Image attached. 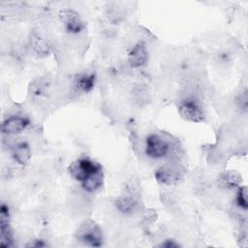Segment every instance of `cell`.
Here are the masks:
<instances>
[{
    "label": "cell",
    "instance_id": "6da1fadb",
    "mask_svg": "<svg viewBox=\"0 0 248 248\" xmlns=\"http://www.w3.org/2000/svg\"><path fill=\"white\" fill-rule=\"evenodd\" d=\"M78 237L80 241L90 246L98 247L102 244V232L93 221H87L80 226Z\"/></svg>",
    "mask_w": 248,
    "mask_h": 248
},
{
    "label": "cell",
    "instance_id": "7a4b0ae2",
    "mask_svg": "<svg viewBox=\"0 0 248 248\" xmlns=\"http://www.w3.org/2000/svg\"><path fill=\"white\" fill-rule=\"evenodd\" d=\"M100 168H101V166L99 164L91 161L90 159L82 158V159H78V160L73 162L71 164V166L69 167V171L75 179L82 182L92 172H94L95 170H97Z\"/></svg>",
    "mask_w": 248,
    "mask_h": 248
},
{
    "label": "cell",
    "instance_id": "3957f363",
    "mask_svg": "<svg viewBox=\"0 0 248 248\" xmlns=\"http://www.w3.org/2000/svg\"><path fill=\"white\" fill-rule=\"evenodd\" d=\"M169 152V144L157 135H150L146 139L145 153L148 157L159 159Z\"/></svg>",
    "mask_w": 248,
    "mask_h": 248
},
{
    "label": "cell",
    "instance_id": "277c9868",
    "mask_svg": "<svg viewBox=\"0 0 248 248\" xmlns=\"http://www.w3.org/2000/svg\"><path fill=\"white\" fill-rule=\"evenodd\" d=\"M179 114L182 118L192 122H202L204 118L202 108L194 101L187 100L180 104L178 108Z\"/></svg>",
    "mask_w": 248,
    "mask_h": 248
},
{
    "label": "cell",
    "instance_id": "5b68a950",
    "mask_svg": "<svg viewBox=\"0 0 248 248\" xmlns=\"http://www.w3.org/2000/svg\"><path fill=\"white\" fill-rule=\"evenodd\" d=\"M59 17L64 23L65 28L70 33H79L83 28V23L78 15L73 10H63L59 13Z\"/></svg>",
    "mask_w": 248,
    "mask_h": 248
},
{
    "label": "cell",
    "instance_id": "8992f818",
    "mask_svg": "<svg viewBox=\"0 0 248 248\" xmlns=\"http://www.w3.org/2000/svg\"><path fill=\"white\" fill-rule=\"evenodd\" d=\"M29 125V120L22 116H11L2 124V132L7 135H15L23 131Z\"/></svg>",
    "mask_w": 248,
    "mask_h": 248
},
{
    "label": "cell",
    "instance_id": "52a82bcc",
    "mask_svg": "<svg viewBox=\"0 0 248 248\" xmlns=\"http://www.w3.org/2000/svg\"><path fill=\"white\" fill-rule=\"evenodd\" d=\"M147 50L143 43L137 44L129 52L128 61L131 67L140 68L146 63Z\"/></svg>",
    "mask_w": 248,
    "mask_h": 248
},
{
    "label": "cell",
    "instance_id": "ba28073f",
    "mask_svg": "<svg viewBox=\"0 0 248 248\" xmlns=\"http://www.w3.org/2000/svg\"><path fill=\"white\" fill-rule=\"evenodd\" d=\"M104 181V174L102 169H98L94 172H92L85 180L81 182L82 188L87 192H95L98 190Z\"/></svg>",
    "mask_w": 248,
    "mask_h": 248
},
{
    "label": "cell",
    "instance_id": "9c48e42d",
    "mask_svg": "<svg viewBox=\"0 0 248 248\" xmlns=\"http://www.w3.org/2000/svg\"><path fill=\"white\" fill-rule=\"evenodd\" d=\"M95 83V76L93 74H81L75 79V86L80 92H89Z\"/></svg>",
    "mask_w": 248,
    "mask_h": 248
},
{
    "label": "cell",
    "instance_id": "30bf717a",
    "mask_svg": "<svg viewBox=\"0 0 248 248\" xmlns=\"http://www.w3.org/2000/svg\"><path fill=\"white\" fill-rule=\"evenodd\" d=\"M13 157L16 163L20 165L26 164L31 157V151H30L29 145L25 142L18 143L14 149Z\"/></svg>",
    "mask_w": 248,
    "mask_h": 248
},
{
    "label": "cell",
    "instance_id": "8fae6325",
    "mask_svg": "<svg viewBox=\"0 0 248 248\" xmlns=\"http://www.w3.org/2000/svg\"><path fill=\"white\" fill-rule=\"evenodd\" d=\"M30 44H31V47L32 49L38 54V55H47L49 53V50H50V47L47 44V42L40 37V36H37V35H34L32 36L31 38V41H30Z\"/></svg>",
    "mask_w": 248,
    "mask_h": 248
},
{
    "label": "cell",
    "instance_id": "7c38bea8",
    "mask_svg": "<svg viewBox=\"0 0 248 248\" xmlns=\"http://www.w3.org/2000/svg\"><path fill=\"white\" fill-rule=\"evenodd\" d=\"M115 206L120 212L124 214H130L136 209L137 202L132 197H121L116 200Z\"/></svg>",
    "mask_w": 248,
    "mask_h": 248
},
{
    "label": "cell",
    "instance_id": "4fadbf2b",
    "mask_svg": "<svg viewBox=\"0 0 248 248\" xmlns=\"http://www.w3.org/2000/svg\"><path fill=\"white\" fill-rule=\"evenodd\" d=\"M155 176L156 179L163 184H173L177 180L175 173L170 169L167 168H162L158 170L155 173Z\"/></svg>",
    "mask_w": 248,
    "mask_h": 248
},
{
    "label": "cell",
    "instance_id": "5bb4252c",
    "mask_svg": "<svg viewBox=\"0 0 248 248\" xmlns=\"http://www.w3.org/2000/svg\"><path fill=\"white\" fill-rule=\"evenodd\" d=\"M236 202L238 206H240L243 209L247 208V190L246 187H241L238 190L237 196H236Z\"/></svg>",
    "mask_w": 248,
    "mask_h": 248
},
{
    "label": "cell",
    "instance_id": "9a60e30c",
    "mask_svg": "<svg viewBox=\"0 0 248 248\" xmlns=\"http://www.w3.org/2000/svg\"><path fill=\"white\" fill-rule=\"evenodd\" d=\"M222 181L227 187L232 188V187H234L238 183V177L234 173L229 172L224 175V177L222 178Z\"/></svg>",
    "mask_w": 248,
    "mask_h": 248
},
{
    "label": "cell",
    "instance_id": "2e32d148",
    "mask_svg": "<svg viewBox=\"0 0 248 248\" xmlns=\"http://www.w3.org/2000/svg\"><path fill=\"white\" fill-rule=\"evenodd\" d=\"M161 246H162V247H168V248H170V247H178V244L174 243L173 241L167 240L166 242L162 243V244H161Z\"/></svg>",
    "mask_w": 248,
    "mask_h": 248
}]
</instances>
